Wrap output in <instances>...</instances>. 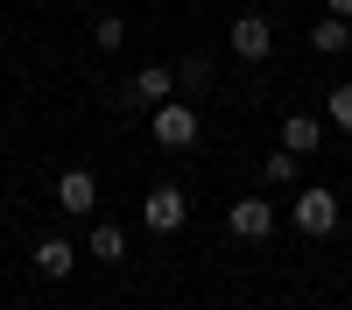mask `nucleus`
Listing matches in <instances>:
<instances>
[{
  "mask_svg": "<svg viewBox=\"0 0 352 310\" xmlns=\"http://www.w3.org/2000/svg\"><path fill=\"white\" fill-rule=\"evenodd\" d=\"M331 225H338V190H324V184H303V190H296V233L324 240Z\"/></svg>",
  "mask_w": 352,
  "mask_h": 310,
  "instance_id": "f257e3e1",
  "label": "nucleus"
},
{
  "mask_svg": "<svg viewBox=\"0 0 352 310\" xmlns=\"http://www.w3.org/2000/svg\"><path fill=\"white\" fill-rule=\"evenodd\" d=\"M148 134L162 141V148H190V141H197V113H190V99H162L155 120H148Z\"/></svg>",
  "mask_w": 352,
  "mask_h": 310,
  "instance_id": "f03ea898",
  "label": "nucleus"
},
{
  "mask_svg": "<svg viewBox=\"0 0 352 310\" xmlns=\"http://www.w3.org/2000/svg\"><path fill=\"white\" fill-rule=\"evenodd\" d=\"M226 225H232V240H268L275 233V205H268V197H232Z\"/></svg>",
  "mask_w": 352,
  "mask_h": 310,
  "instance_id": "7ed1b4c3",
  "label": "nucleus"
},
{
  "mask_svg": "<svg viewBox=\"0 0 352 310\" xmlns=\"http://www.w3.org/2000/svg\"><path fill=\"white\" fill-rule=\"evenodd\" d=\"M141 219H148V233H176V225L190 219V205H184V190H176V184H155L148 205H141Z\"/></svg>",
  "mask_w": 352,
  "mask_h": 310,
  "instance_id": "20e7f679",
  "label": "nucleus"
},
{
  "mask_svg": "<svg viewBox=\"0 0 352 310\" xmlns=\"http://www.w3.org/2000/svg\"><path fill=\"white\" fill-rule=\"evenodd\" d=\"M268 49H275V28H268V14H232V56L261 64Z\"/></svg>",
  "mask_w": 352,
  "mask_h": 310,
  "instance_id": "39448f33",
  "label": "nucleus"
},
{
  "mask_svg": "<svg viewBox=\"0 0 352 310\" xmlns=\"http://www.w3.org/2000/svg\"><path fill=\"white\" fill-rule=\"evenodd\" d=\"M56 205H64L71 219H85L99 205V177H92V169H64V177H56Z\"/></svg>",
  "mask_w": 352,
  "mask_h": 310,
  "instance_id": "423d86ee",
  "label": "nucleus"
},
{
  "mask_svg": "<svg viewBox=\"0 0 352 310\" xmlns=\"http://www.w3.org/2000/svg\"><path fill=\"white\" fill-rule=\"evenodd\" d=\"M127 99H134V106H162V99H176V71H169V64H148V71H134Z\"/></svg>",
  "mask_w": 352,
  "mask_h": 310,
  "instance_id": "0eeeda50",
  "label": "nucleus"
},
{
  "mask_svg": "<svg viewBox=\"0 0 352 310\" xmlns=\"http://www.w3.org/2000/svg\"><path fill=\"white\" fill-rule=\"evenodd\" d=\"M317 141H324V120H310V113H289V120H282V148L289 155H310Z\"/></svg>",
  "mask_w": 352,
  "mask_h": 310,
  "instance_id": "6e6552de",
  "label": "nucleus"
},
{
  "mask_svg": "<svg viewBox=\"0 0 352 310\" xmlns=\"http://www.w3.org/2000/svg\"><path fill=\"white\" fill-rule=\"evenodd\" d=\"M85 247H92L99 261H127V225H113V219H99L92 233H85Z\"/></svg>",
  "mask_w": 352,
  "mask_h": 310,
  "instance_id": "1a4fd4ad",
  "label": "nucleus"
},
{
  "mask_svg": "<svg viewBox=\"0 0 352 310\" xmlns=\"http://www.w3.org/2000/svg\"><path fill=\"white\" fill-rule=\"evenodd\" d=\"M345 43H352V21H345V14H324V21L310 28V49H317V56H338Z\"/></svg>",
  "mask_w": 352,
  "mask_h": 310,
  "instance_id": "9d476101",
  "label": "nucleus"
},
{
  "mask_svg": "<svg viewBox=\"0 0 352 310\" xmlns=\"http://www.w3.org/2000/svg\"><path fill=\"white\" fill-rule=\"evenodd\" d=\"M71 261H78L71 240H36V268H43V275H71Z\"/></svg>",
  "mask_w": 352,
  "mask_h": 310,
  "instance_id": "9b49d317",
  "label": "nucleus"
},
{
  "mask_svg": "<svg viewBox=\"0 0 352 310\" xmlns=\"http://www.w3.org/2000/svg\"><path fill=\"white\" fill-rule=\"evenodd\" d=\"M204 85H212V64H204V56H190V64L176 71V92L190 99V92H204Z\"/></svg>",
  "mask_w": 352,
  "mask_h": 310,
  "instance_id": "f8f14e48",
  "label": "nucleus"
},
{
  "mask_svg": "<svg viewBox=\"0 0 352 310\" xmlns=\"http://www.w3.org/2000/svg\"><path fill=\"white\" fill-rule=\"evenodd\" d=\"M92 43H99V49H120V43H127V21H120V14H99V21H92Z\"/></svg>",
  "mask_w": 352,
  "mask_h": 310,
  "instance_id": "ddd939ff",
  "label": "nucleus"
},
{
  "mask_svg": "<svg viewBox=\"0 0 352 310\" xmlns=\"http://www.w3.org/2000/svg\"><path fill=\"white\" fill-rule=\"evenodd\" d=\"M261 177H268V184H296V155H289V148H275L268 162H261Z\"/></svg>",
  "mask_w": 352,
  "mask_h": 310,
  "instance_id": "4468645a",
  "label": "nucleus"
},
{
  "mask_svg": "<svg viewBox=\"0 0 352 310\" xmlns=\"http://www.w3.org/2000/svg\"><path fill=\"white\" fill-rule=\"evenodd\" d=\"M324 113H331V127H352V85H338V92L324 99Z\"/></svg>",
  "mask_w": 352,
  "mask_h": 310,
  "instance_id": "2eb2a0df",
  "label": "nucleus"
},
{
  "mask_svg": "<svg viewBox=\"0 0 352 310\" xmlns=\"http://www.w3.org/2000/svg\"><path fill=\"white\" fill-rule=\"evenodd\" d=\"M324 8H331V14H352V0H324Z\"/></svg>",
  "mask_w": 352,
  "mask_h": 310,
  "instance_id": "dca6fc26",
  "label": "nucleus"
}]
</instances>
